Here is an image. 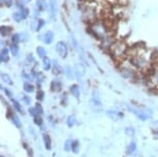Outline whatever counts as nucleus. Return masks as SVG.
Listing matches in <instances>:
<instances>
[{
  "label": "nucleus",
  "mask_w": 158,
  "mask_h": 157,
  "mask_svg": "<svg viewBox=\"0 0 158 157\" xmlns=\"http://www.w3.org/2000/svg\"><path fill=\"white\" fill-rule=\"evenodd\" d=\"M109 52L111 53L113 58L116 59V60H123L125 56H127L128 47L124 40L118 39L114 41Z\"/></svg>",
  "instance_id": "1"
},
{
  "label": "nucleus",
  "mask_w": 158,
  "mask_h": 157,
  "mask_svg": "<svg viewBox=\"0 0 158 157\" xmlns=\"http://www.w3.org/2000/svg\"><path fill=\"white\" fill-rule=\"evenodd\" d=\"M99 10L95 4L93 3H88L86 4L84 8H83V19L85 22L89 23V25L92 23L96 22L99 19Z\"/></svg>",
  "instance_id": "2"
},
{
  "label": "nucleus",
  "mask_w": 158,
  "mask_h": 157,
  "mask_svg": "<svg viewBox=\"0 0 158 157\" xmlns=\"http://www.w3.org/2000/svg\"><path fill=\"white\" fill-rule=\"evenodd\" d=\"M135 68L133 67V65L131 64V62H126L124 60L121 61V66H120V73L124 79L126 80H133L136 78L138 73L135 72Z\"/></svg>",
  "instance_id": "3"
},
{
  "label": "nucleus",
  "mask_w": 158,
  "mask_h": 157,
  "mask_svg": "<svg viewBox=\"0 0 158 157\" xmlns=\"http://www.w3.org/2000/svg\"><path fill=\"white\" fill-rule=\"evenodd\" d=\"M90 106L95 113H99L101 109H102L100 96H99V93H98L97 90H94L93 92H92L91 99H90Z\"/></svg>",
  "instance_id": "4"
},
{
  "label": "nucleus",
  "mask_w": 158,
  "mask_h": 157,
  "mask_svg": "<svg viewBox=\"0 0 158 157\" xmlns=\"http://www.w3.org/2000/svg\"><path fill=\"white\" fill-rule=\"evenodd\" d=\"M129 111L132 114H135L141 121H146V120L150 119V118L152 117V114H153L151 109H142L129 108Z\"/></svg>",
  "instance_id": "5"
},
{
  "label": "nucleus",
  "mask_w": 158,
  "mask_h": 157,
  "mask_svg": "<svg viewBox=\"0 0 158 157\" xmlns=\"http://www.w3.org/2000/svg\"><path fill=\"white\" fill-rule=\"evenodd\" d=\"M148 84L152 88H158V67L149 72Z\"/></svg>",
  "instance_id": "6"
},
{
  "label": "nucleus",
  "mask_w": 158,
  "mask_h": 157,
  "mask_svg": "<svg viewBox=\"0 0 158 157\" xmlns=\"http://www.w3.org/2000/svg\"><path fill=\"white\" fill-rule=\"evenodd\" d=\"M56 52L57 54L60 56L61 58H66L67 57V54H68V47L67 44L62 40H59L57 43H56Z\"/></svg>",
  "instance_id": "7"
},
{
  "label": "nucleus",
  "mask_w": 158,
  "mask_h": 157,
  "mask_svg": "<svg viewBox=\"0 0 158 157\" xmlns=\"http://www.w3.org/2000/svg\"><path fill=\"white\" fill-rule=\"evenodd\" d=\"M73 70H74V76H76V79L77 81H81L86 73L85 65L83 63H77L73 66Z\"/></svg>",
  "instance_id": "8"
},
{
  "label": "nucleus",
  "mask_w": 158,
  "mask_h": 157,
  "mask_svg": "<svg viewBox=\"0 0 158 157\" xmlns=\"http://www.w3.org/2000/svg\"><path fill=\"white\" fill-rule=\"evenodd\" d=\"M54 37H55V34L53 31L51 30H48L47 32H44V34H40L38 35V39L43 40L46 44H51L54 41Z\"/></svg>",
  "instance_id": "9"
},
{
  "label": "nucleus",
  "mask_w": 158,
  "mask_h": 157,
  "mask_svg": "<svg viewBox=\"0 0 158 157\" xmlns=\"http://www.w3.org/2000/svg\"><path fill=\"white\" fill-rule=\"evenodd\" d=\"M47 8H48V3L46 0H36V2H35V13H36V14L46 10Z\"/></svg>",
  "instance_id": "10"
},
{
  "label": "nucleus",
  "mask_w": 158,
  "mask_h": 157,
  "mask_svg": "<svg viewBox=\"0 0 158 157\" xmlns=\"http://www.w3.org/2000/svg\"><path fill=\"white\" fill-rule=\"evenodd\" d=\"M50 16L52 19H55L57 14V0H49Z\"/></svg>",
  "instance_id": "11"
},
{
  "label": "nucleus",
  "mask_w": 158,
  "mask_h": 157,
  "mask_svg": "<svg viewBox=\"0 0 158 157\" xmlns=\"http://www.w3.org/2000/svg\"><path fill=\"white\" fill-rule=\"evenodd\" d=\"M10 49L7 48H2L1 49V52H0V61L2 63H6L10 60Z\"/></svg>",
  "instance_id": "12"
},
{
  "label": "nucleus",
  "mask_w": 158,
  "mask_h": 157,
  "mask_svg": "<svg viewBox=\"0 0 158 157\" xmlns=\"http://www.w3.org/2000/svg\"><path fill=\"white\" fill-rule=\"evenodd\" d=\"M106 115H108L112 120H118L119 118L123 117V114L118 111H115V109H109V111H106Z\"/></svg>",
  "instance_id": "13"
},
{
  "label": "nucleus",
  "mask_w": 158,
  "mask_h": 157,
  "mask_svg": "<svg viewBox=\"0 0 158 157\" xmlns=\"http://www.w3.org/2000/svg\"><path fill=\"white\" fill-rule=\"evenodd\" d=\"M11 32H13V29L10 26H5V25H2L1 26V29H0V33H1V36L2 37H8L10 36Z\"/></svg>",
  "instance_id": "14"
},
{
  "label": "nucleus",
  "mask_w": 158,
  "mask_h": 157,
  "mask_svg": "<svg viewBox=\"0 0 158 157\" xmlns=\"http://www.w3.org/2000/svg\"><path fill=\"white\" fill-rule=\"evenodd\" d=\"M51 89H52V91H54V92H59V91H61V89H62L61 82L59 81L58 79L52 81V83H51Z\"/></svg>",
  "instance_id": "15"
},
{
  "label": "nucleus",
  "mask_w": 158,
  "mask_h": 157,
  "mask_svg": "<svg viewBox=\"0 0 158 157\" xmlns=\"http://www.w3.org/2000/svg\"><path fill=\"white\" fill-rule=\"evenodd\" d=\"M53 66V60H51V59L48 57H44L43 59V68L44 70H46V72H49V70L52 68Z\"/></svg>",
  "instance_id": "16"
},
{
  "label": "nucleus",
  "mask_w": 158,
  "mask_h": 157,
  "mask_svg": "<svg viewBox=\"0 0 158 157\" xmlns=\"http://www.w3.org/2000/svg\"><path fill=\"white\" fill-rule=\"evenodd\" d=\"M64 75L66 76V78L68 80H73V78H76V76H74V70L69 65H66V66L64 67Z\"/></svg>",
  "instance_id": "17"
},
{
  "label": "nucleus",
  "mask_w": 158,
  "mask_h": 157,
  "mask_svg": "<svg viewBox=\"0 0 158 157\" xmlns=\"http://www.w3.org/2000/svg\"><path fill=\"white\" fill-rule=\"evenodd\" d=\"M69 91L73 94V96H74L76 98H79L80 95H81V90H80V87L77 84L71 85L69 87Z\"/></svg>",
  "instance_id": "18"
},
{
  "label": "nucleus",
  "mask_w": 158,
  "mask_h": 157,
  "mask_svg": "<svg viewBox=\"0 0 158 157\" xmlns=\"http://www.w3.org/2000/svg\"><path fill=\"white\" fill-rule=\"evenodd\" d=\"M34 80L36 81V84L37 86H41V84L44 82V80H46V76L44 75L41 72H35V76H34Z\"/></svg>",
  "instance_id": "19"
},
{
  "label": "nucleus",
  "mask_w": 158,
  "mask_h": 157,
  "mask_svg": "<svg viewBox=\"0 0 158 157\" xmlns=\"http://www.w3.org/2000/svg\"><path fill=\"white\" fill-rule=\"evenodd\" d=\"M53 67H54V72L59 75V73H64V68H62V66L59 64V62L56 60H53Z\"/></svg>",
  "instance_id": "20"
},
{
  "label": "nucleus",
  "mask_w": 158,
  "mask_h": 157,
  "mask_svg": "<svg viewBox=\"0 0 158 157\" xmlns=\"http://www.w3.org/2000/svg\"><path fill=\"white\" fill-rule=\"evenodd\" d=\"M44 138V147H46L47 150H51L52 149V141H51V138L49 134H47V133H44L43 135Z\"/></svg>",
  "instance_id": "21"
},
{
  "label": "nucleus",
  "mask_w": 158,
  "mask_h": 157,
  "mask_svg": "<svg viewBox=\"0 0 158 157\" xmlns=\"http://www.w3.org/2000/svg\"><path fill=\"white\" fill-rule=\"evenodd\" d=\"M11 102H13V106H14L15 111L18 112V113H20V114H24V111H23L22 105H21V103L18 101L17 99L11 98Z\"/></svg>",
  "instance_id": "22"
},
{
  "label": "nucleus",
  "mask_w": 158,
  "mask_h": 157,
  "mask_svg": "<svg viewBox=\"0 0 158 157\" xmlns=\"http://www.w3.org/2000/svg\"><path fill=\"white\" fill-rule=\"evenodd\" d=\"M1 80H2V82L5 83V84L8 85V86H13L14 85L13 79H11L10 76L7 75V73H1Z\"/></svg>",
  "instance_id": "23"
},
{
  "label": "nucleus",
  "mask_w": 158,
  "mask_h": 157,
  "mask_svg": "<svg viewBox=\"0 0 158 157\" xmlns=\"http://www.w3.org/2000/svg\"><path fill=\"white\" fill-rule=\"evenodd\" d=\"M11 121H13V123L15 124V126L17 127V128H22V122H21L20 118L17 116L16 114H11Z\"/></svg>",
  "instance_id": "24"
},
{
  "label": "nucleus",
  "mask_w": 158,
  "mask_h": 157,
  "mask_svg": "<svg viewBox=\"0 0 158 157\" xmlns=\"http://www.w3.org/2000/svg\"><path fill=\"white\" fill-rule=\"evenodd\" d=\"M23 89L26 93H32L34 91V86L29 82H25L23 85Z\"/></svg>",
  "instance_id": "25"
},
{
  "label": "nucleus",
  "mask_w": 158,
  "mask_h": 157,
  "mask_svg": "<svg viewBox=\"0 0 158 157\" xmlns=\"http://www.w3.org/2000/svg\"><path fill=\"white\" fill-rule=\"evenodd\" d=\"M71 151L74 154H77L80 151V142L77 140H73L71 141Z\"/></svg>",
  "instance_id": "26"
},
{
  "label": "nucleus",
  "mask_w": 158,
  "mask_h": 157,
  "mask_svg": "<svg viewBox=\"0 0 158 157\" xmlns=\"http://www.w3.org/2000/svg\"><path fill=\"white\" fill-rule=\"evenodd\" d=\"M10 54L14 56V57H18L19 56V53H20V50H19V46L18 44H10Z\"/></svg>",
  "instance_id": "27"
},
{
  "label": "nucleus",
  "mask_w": 158,
  "mask_h": 157,
  "mask_svg": "<svg viewBox=\"0 0 158 157\" xmlns=\"http://www.w3.org/2000/svg\"><path fill=\"white\" fill-rule=\"evenodd\" d=\"M36 54L37 56L40 58H44V57H47V50L44 48V47H41V46H38L37 48H36Z\"/></svg>",
  "instance_id": "28"
},
{
  "label": "nucleus",
  "mask_w": 158,
  "mask_h": 157,
  "mask_svg": "<svg viewBox=\"0 0 158 157\" xmlns=\"http://www.w3.org/2000/svg\"><path fill=\"white\" fill-rule=\"evenodd\" d=\"M10 41L13 44H19L21 43V34L20 33H15L11 35Z\"/></svg>",
  "instance_id": "29"
},
{
  "label": "nucleus",
  "mask_w": 158,
  "mask_h": 157,
  "mask_svg": "<svg viewBox=\"0 0 158 157\" xmlns=\"http://www.w3.org/2000/svg\"><path fill=\"white\" fill-rule=\"evenodd\" d=\"M135 150H136V143H135V141L130 142L129 145H128V147H127V154L135 153Z\"/></svg>",
  "instance_id": "30"
},
{
  "label": "nucleus",
  "mask_w": 158,
  "mask_h": 157,
  "mask_svg": "<svg viewBox=\"0 0 158 157\" xmlns=\"http://www.w3.org/2000/svg\"><path fill=\"white\" fill-rule=\"evenodd\" d=\"M13 19L15 20V22H17V23H20V22H22V21L24 20V19H23V16H22V14L20 13V10H18V11H15V13L13 14Z\"/></svg>",
  "instance_id": "31"
},
{
  "label": "nucleus",
  "mask_w": 158,
  "mask_h": 157,
  "mask_svg": "<svg viewBox=\"0 0 158 157\" xmlns=\"http://www.w3.org/2000/svg\"><path fill=\"white\" fill-rule=\"evenodd\" d=\"M25 62L29 65H32V64H36V60H35L33 54H28L26 56V59H25Z\"/></svg>",
  "instance_id": "32"
},
{
  "label": "nucleus",
  "mask_w": 158,
  "mask_h": 157,
  "mask_svg": "<svg viewBox=\"0 0 158 157\" xmlns=\"http://www.w3.org/2000/svg\"><path fill=\"white\" fill-rule=\"evenodd\" d=\"M77 120H76V117L73 116V115H70V116L67 117V120H66V123H67V126L68 127H73L74 126V124H76Z\"/></svg>",
  "instance_id": "33"
},
{
  "label": "nucleus",
  "mask_w": 158,
  "mask_h": 157,
  "mask_svg": "<svg viewBox=\"0 0 158 157\" xmlns=\"http://www.w3.org/2000/svg\"><path fill=\"white\" fill-rule=\"evenodd\" d=\"M22 78L24 80H26V81H32V80H34V75L33 73H28L26 72H22Z\"/></svg>",
  "instance_id": "34"
},
{
  "label": "nucleus",
  "mask_w": 158,
  "mask_h": 157,
  "mask_svg": "<svg viewBox=\"0 0 158 157\" xmlns=\"http://www.w3.org/2000/svg\"><path fill=\"white\" fill-rule=\"evenodd\" d=\"M135 128H132V127H127V128H125V134H126L127 137H129V138L135 137Z\"/></svg>",
  "instance_id": "35"
},
{
  "label": "nucleus",
  "mask_w": 158,
  "mask_h": 157,
  "mask_svg": "<svg viewBox=\"0 0 158 157\" xmlns=\"http://www.w3.org/2000/svg\"><path fill=\"white\" fill-rule=\"evenodd\" d=\"M77 51H79V57L80 59L83 61V62H85V63H87V58H86V56H85V53H84V50H83L82 48H79L77 49ZM88 64V63H87Z\"/></svg>",
  "instance_id": "36"
},
{
  "label": "nucleus",
  "mask_w": 158,
  "mask_h": 157,
  "mask_svg": "<svg viewBox=\"0 0 158 157\" xmlns=\"http://www.w3.org/2000/svg\"><path fill=\"white\" fill-rule=\"evenodd\" d=\"M34 123L36 124L37 126H40V129H44V120H43V118H40V116H37L36 118H34Z\"/></svg>",
  "instance_id": "37"
},
{
  "label": "nucleus",
  "mask_w": 158,
  "mask_h": 157,
  "mask_svg": "<svg viewBox=\"0 0 158 157\" xmlns=\"http://www.w3.org/2000/svg\"><path fill=\"white\" fill-rule=\"evenodd\" d=\"M20 10V13L22 14L24 20L27 19L28 16H29V14H30V11H29V10H28L27 7H23V8H21V10Z\"/></svg>",
  "instance_id": "38"
},
{
  "label": "nucleus",
  "mask_w": 158,
  "mask_h": 157,
  "mask_svg": "<svg viewBox=\"0 0 158 157\" xmlns=\"http://www.w3.org/2000/svg\"><path fill=\"white\" fill-rule=\"evenodd\" d=\"M2 6L6 7H11L14 5V0H0Z\"/></svg>",
  "instance_id": "39"
},
{
  "label": "nucleus",
  "mask_w": 158,
  "mask_h": 157,
  "mask_svg": "<svg viewBox=\"0 0 158 157\" xmlns=\"http://www.w3.org/2000/svg\"><path fill=\"white\" fill-rule=\"evenodd\" d=\"M37 25H38V19H34L30 23V29L32 31H37Z\"/></svg>",
  "instance_id": "40"
},
{
  "label": "nucleus",
  "mask_w": 158,
  "mask_h": 157,
  "mask_svg": "<svg viewBox=\"0 0 158 157\" xmlns=\"http://www.w3.org/2000/svg\"><path fill=\"white\" fill-rule=\"evenodd\" d=\"M28 112H29L30 116H31L32 118H33V119H34V118H36V117L38 116V115H40V114L37 113V111H36V109H35V106H34V108H29Z\"/></svg>",
  "instance_id": "41"
},
{
  "label": "nucleus",
  "mask_w": 158,
  "mask_h": 157,
  "mask_svg": "<svg viewBox=\"0 0 158 157\" xmlns=\"http://www.w3.org/2000/svg\"><path fill=\"white\" fill-rule=\"evenodd\" d=\"M46 25V21H44V19H38V25H37V32L40 31L41 29L44 28V26Z\"/></svg>",
  "instance_id": "42"
},
{
  "label": "nucleus",
  "mask_w": 158,
  "mask_h": 157,
  "mask_svg": "<svg viewBox=\"0 0 158 157\" xmlns=\"http://www.w3.org/2000/svg\"><path fill=\"white\" fill-rule=\"evenodd\" d=\"M20 34H21V43H26V41H28L29 34L27 32H23V33H20Z\"/></svg>",
  "instance_id": "43"
},
{
  "label": "nucleus",
  "mask_w": 158,
  "mask_h": 157,
  "mask_svg": "<svg viewBox=\"0 0 158 157\" xmlns=\"http://www.w3.org/2000/svg\"><path fill=\"white\" fill-rule=\"evenodd\" d=\"M36 98L37 100H40V101H43L44 98V93L43 90H38L37 93H36Z\"/></svg>",
  "instance_id": "44"
},
{
  "label": "nucleus",
  "mask_w": 158,
  "mask_h": 157,
  "mask_svg": "<svg viewBox=\"0 0 158 157\" xmlns=\"http://www.w3.org/2000/svg\"><path fill=\"white\" fill-rule=\"evenodd\" d=\"M70 150H71V141L67 140L64 144V151L68 152V151H70Z\"/></svg>",
  "instance_id": "45"
},
{
  "label": "nucleus",
  "mask_w": 158,
  "mask_h": 157,
  "mask_svg": "<svg viewBox=\"0 0 158 157\" xmlns=\"http://www.w3.org/2000/svg\"><path fill=\"white\" fill-rule=\"evenodd\" d=\"M35 109H36L37 113L40 114V115H43V114H44V109H43V105H41L40 102L35 105Z\"/></svg>",
  "instance_id": "46"
},
{
  "label": "nucleus",
  "mask_w": 158,
  "mask_h": 157,
  "mask_svg": "<svg viewBox=\"0 0 158 157\" xmlns=\"http://www.w3.org/2000/svg\"><path fill=\"white\" fill-rule=\"evenodd\" d=\"M0 87H1V89H2V90L4 91V93L6 94V96H8V97H10V98H13V97H11V96H13V93H11L10 91L8 90L7 88H4V87H3V86H2V85L0 86Z\"/></svg>",
  "instance_id": "47"
},
{
  "label": "nucleus",
  "mask_w": 158,
  "mask_h": 157,
  "mask_svg": "<svg viewBox=\"0 0 158 157\" xmlns=\"http://www.w3.org/2000/svg\"><path fill=\"white\" fill-rule=\"evenodd\" d=\"M23 102L25 103V105H29L31 103V98L29 97L28 95H24L23 96Z\"/></svg>",
  "instance_id": "48"
},
{
  "label": "nucleus",
  "mask_w": 158,
  "mask_h": 157,
  "mask_svg": "<svg viewBox=\"0 0 158 157\" xmlns=\"http://www.w3.org/2000/svg\"><path fill=\"white\" fill-rule=\"evenodd\" d=\"M30 1H31V0H22V2H23L24 4H28Z\"/></svg>",
  "instance_id": "49"
},
{
  "label": "nucleus",
  "mask_w": 158,
  "mask_h": 157,
  "mask_svg": "<svg viewBox=\"0 0 158 157\" xmlns=\"http://www.w3.org/2000/svg\"><path fill=\"white\" fill-rule=\"evenodd\" d=\"M153 126H155V128H158V121L153 122Z\"/></svg>",
  "instance_id": "50"
},
{
  "label": "nucleus",
  "mask_w": 158,
  "mask_h": 157,
  "mask_svg": "<svg viewBox=\"0 0 158 157\" xmlns=\"http://www.w3.org/2000/svg\"><path fill=\"white\" fill-rule=\"evenodd\" d=\"M154 138H158V131L154 132Z\"/></svg>",
  "instance_id": "51"
},
{
  "label": "nucleus",
  "mask_w": 158,
  "mask_h": 157,
  "mask_svg": "<svg viewBox=\"0 0 158 157\" xmlns=\"http://www.w3.org/2000/svg\"><path fill=\"white\" fill-rule=\"evenodd\" d=\"M81 157H86V155H85V154H84V155H82Z\"/></svg>",
  "instance_id": "52"
},
{
  "label": "nucleus",
  "mask_w": 158,
  "mask_h": 157,
  "mask_svg": "<svg viewBox=\"0 0 158 157\" xmlns=\"http://www.w3.org/2000/svg\"><path fill=\"white\" fill-rule=\"evenodd\" d=\"M150 157H155V156H153V155H152V156H150Z\"/></svg>",
  "instance_id": "53"
},
{
  "label": "nucleus",
  "mask_w": 158,
  "mask_h": 157,
  "mask_svg": "<svg viewBox=\"0 0 158 157\" xmlns=\"http://www.w3.org/2000/svg\"><path fill=\"white\" fill-rule=\"evenodd\" d=\"M1 157H4V156H1Z\"/></svg>",
  "instance_id": "54"
}]
</instances>
